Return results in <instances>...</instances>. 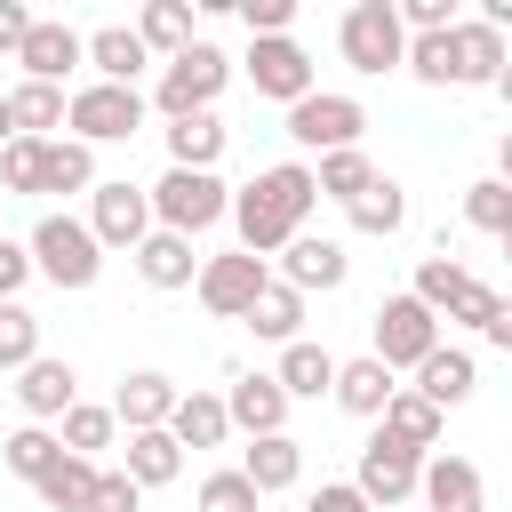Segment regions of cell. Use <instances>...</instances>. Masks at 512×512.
I'll use <instances>...</instances> for the list:
<instances>
[{
	"label": "cell",
	"mask_w": 512,
	"mask_h": 512,
	"mask_svg": "<svg viewBox=\"0 0 512 512\" xmlns=\"http://www.w3.org/2000/svg\"><path fill=\"white\" fill-rule=\"evenodd\" d=\"M176 448H224L232 440V424H224V400L216 392H176V408H168V424H160Z\"/></svg>",
	"instance_id": "cell-25"
},
{
	"label": "cell",
	"mask_w": 512,
	"mask_h": 512,
	"mask_svg": "<svg viewBox=\"0 0 512 512\" xmlns=\"http://www.w3.org/2000/svg\"><path fill=\"white\" fill-rule=\"evenodd\" d=\"M376 432H384V440H400V448H416V456H424V448H440V408H432V400H416V392H408V384H400V392H392V400H384V416H376Z\"/></svg>",
	"instance_id": "cell-28"
},
{
	"label": "cell",
	"mask_w": 512,
	"mask_h": 512,
	"mask_svg": "<svg viewBox=\"0 0 512 512\" xmlns=\"http://www.w3.org/2000/svg\"><path fill=\"white\" fill-rule=\"evenodd\" d=\"M128 32L144 40V56H184L192 48V8L184 0H144V16Z\"/></svg>",
	"instance_id": "cell-29"
},
{
	"label": "cell",
	"mask_w": 512,
	"mask_h": 512,
	"mask_svg": "<svg viewBox=\"0 0 512 512\" xmlns=\"http://www.w3.org/2000/svg\"><path fill=\"white\" fill-rule=\"evenodd\" d=\"M144 200H152V232H176V240H200L232 208V192L216 184V168H168Z\"/></svg>",
	"instance_id": "cell-3"
},
{
	"label": "cell",
	"mask_w": 512,
	"mask_h": 512,
	"mask_svg": "<svg viewBox=\"0 0 512 512\" xmlns=\"http://www.w3.org/2000/svg\"><path fill=\"white\" fill-rule=\"evenodd\" d=\"M240 24H248L256 40H288V24H296V0H240Z\"/></svg>",
	"instance_id": "cell-45"
},
{
	"label": "cell",
	"mask_w": 512,
	"mask_h": 512,
	"mask_svg": "<svg viewBox=\"0 0 512 512\" xmlns=\"http://www.w3.org/2000/svg\"><path fill=\"white\" fill-rule=\"evenodd\" d=\"M0 456H8V472H16V480H40L64 448H56V432H48V424H24V432H8V440H0Z\"/></svg>",
	"instance_id": "cell-41"
},
{
	"label": "cell",
	"mask_w": 512,
	"mask_h": 512,
	"mask_svg": "<svg viewBox=\"0 0 512 512\" xmlns=\"http://www.w3.org/2000/svg\"><path fill=\"white\" fill-rule=\"evenodd\" d=\"M224 424H240L248 440H264V432L288 424V392H280L272 376H232V392H224Z\"/></svg>",
	"instance_id": "cell-19"
},
{
	"label": "cell",
	"mask_w": 512,
	"mask_h": 512,
	"mask_svg": "<svg viewBox=\"0 0 512 512\" xmlns=\"http://www.w3.org/2000/svg\"><path fill=\"white\" fill-rule=\"evenodd\" d=\"M128 256H136V272H144L152 288H192V272H200L192 240H176V232H144Z\"/></svg>",
	"instance_id": "cell-26"
},
{
	"label": "cell",
	"mask_w": 512,
	"mask_h": 512,
	"mask_svg": "<svg viewBox=\"0 0 512 512\" xmlns=\"http://www.w3.org/2000/svg\"><path fill=\"white\" fill-rule=\"evenodd\" d=\"M416 472H424V456L376 432V440L360 448V472H352V488H360V504L376 512V504H400V496H416Z\"/></svg>",
	"instance_id": "cell-12"
},
{
	"label": "cell",
	"mask_w": 512,
	"mask_h": 512,
	"mask_svg": "<svg viewBox=\"0 0 512 512\" xmlns=\"http://www.w3.org/2000/svg\"><path fill=\"white\" fill-rule=\"evenodd\" d=\"M344 216H352V232H376V240H384V232H400V224H408V192H400L392 176H376Z\"/></svg>",
	"instance_id": "cell-37"
},
{
	"label": "cell",
	"mask_w": 512,
	"mask_h": 512,
	"mask_svg": "<svg viewBox=\"0 0 512 512\" xmlns=\"http://www.w3.org/2000/svg\"><path fill=\"white\" fill-rule=\"evenodd\" d=\"M344 272H352V256H344V240H328V232H296L288 248H280V288H296V296H312V288H344Z\"/></svg>",
	"instance_id": "cell-13"
},
{
	"label": "cell",
	"mask_w": 512,
	"mask_h": 512,
	"mask_svg": "<svg viewBox=\"0 0 512 512\" xmlns=\"http://www.w3.org/2000/svg\"><path fill=\"white\" fill-rule=\"evenodd\" d=\"M464 224L488 232V240H504V232H512V184H504V176H480V184L464 192Z\"/></svg>",
	"instance_id": "cell-38"
},
{
	"label": "cell",
	"mask_w": 512,
	"mask_h": 512,
	"mask_svg": "<svg viewBox=\"0 0 512 512\" xmlns=\"http://www.w3.org/2000/svg\"><path fill=\"white\" fill-rule=\"evenodd\" d=\"M24 360H40V320L24 304H0V368H24Z\"/></svg>",
	"instance_id": "cell-43"
},
{
	"label": "cell",
	"mask_w": 512,
	"mask_h": 512,
	"mask_svg": "<svg viewBox=\"0 0 512 512\" xmlns=\"http://www.w3.org/2000/svg\"><path fill=\"white\" fill-rule=\"evenodd\" d=\"M16 64H24V80H40V88H64V72L80 64V32H72V24H56V16H32V32H24Z\"/></svg>",
	"instance_id": "cell-17"
},
{
	"label": "cell",
	"mask_w": 512,
	"mask_h": 512,
	"mask_svg": "<svg viewBox=\"0 0 512 512\" xmlns=\"http://www.w3.org/2000/svg\"><path fill=\"white\" fill-rule=\"evenodd\" d=\"M40 168H48V136L0 144V184H8V192H40Z\"/></svg>",
	"instance_id": "cell-42"
},
{
	"label": "cell",
	"mask_w": 512,
	"mask_h": 512,
	"mask_svg": "<svg viewBox=\"0 0 512 512\" xmlns=\"http://www.w3.org/2000/svg\"><path fill=\"white\" fill-rule=\"evenodd\" d=\"M136 488H168L176 472H184V448L168 440V432H128V464H120Z\"/></svg>",
	"instance_id": "cell-33"
},
{
	"label": "cell",
	"mask_w": 512,
	"mask_h": 512,
	"mask_svg": "<svg viewBox=\"0 0 512 512\" xmlns=\"http://www.w3.org/2000/svg\"><path fill=\"white\" fill-rule=\"evenodd\" d=\"M32 488H40L48 512H88V496H96V464H88V456H56Z\"/></svg>",
	"instance_id": "cell-34"
},
{
	"label": "cell",
	"mask_w": 512,
	"mask_h": 512,
	"mask_svg": "<svg viewBox=\"0 0 512 512\" xmlns=\"http://www.w3.org/2000/svg\"><path fill=\"white\" fill-rule=\"evenodd\" d=\"M8 112H16V136H48V128H64V88L24 80V88L8 96Z\"/></svg>",
	"instance_id": "cell-40"
},
{
	"label": "cell",
	"mask_w": 512,
	"mask_h": 512,
	"mask_svg": "<svg viewBox=\"0 0 512 512\" xmlns=\"http://www.w3.org/2000/svg\"><path fill=\"white\" fill-rule=\"evenodd\" d=\"M264 280H272V272H264L256 256H240V248H232V256H208V264L192 272V288H200V304H208L216 320H248V304L264 296Z\"/></svg>",
	"instance_id": "cell-10"
},
{
	"label": "cell",
	"mask_w": 512,
	"mask_h": 512,
	"mask_svg": "<svg viewBox=\"0 0 512 512\" xmlns=\"http://www.w3.org/2000/svg\"><path fill=\"white\" fill-rule=\"evenodd\" d=\"M312 200H320V192H312V168H304V160H280V168H264L248 192H232V208H224V216L240 224V256H256V264H264V256H280V248L304 232Z\"/></svg>",
	"instance_id": "cell-1"
},
{
	"label": "cell",
	"mask_w": 512,
	"mask_h": 512,
	"mask_svg": "<svg viewBox=\"0 0 512 512\" xmlns=\"http://www.w3.org/2000/svg\"><path fill=\"white\" fill-rule=\"evenodd\" d=\"M328 392H336L344 416H384V400H392L400 384H392V368H376V360H336V384H328Z\"/></svg>",
	"instance_id": "cell-27"
},
{
	"label": "cell",
	"mask_w": 512,
	"mask_h": 512,
	"mask_svg": "<svg viewBox=\"0 0 512 512\" xmlns=\"http://www.w3.org/2000/svg\"><path fill=\"white\" fill-rule=\"evenodd\" d=\"M248 80H256V96L296 104V96H312V56L296 40H256L248 48Z\"/></svg>",
	"instance_id": "cell-14"
},
{
	"label": "cell",
	"mask_w": 512,
	"mask_h": 512,
	"mask_svg": "<svg viewBox=\"0 0 512 512\" xmlns=\"http://www.w3.org/2000/svg\"><path fill=\"white\" fill-rule=\"evenodd\" d=\"M224 80H232V64H224V48H208V40H192L184 56H168V64H160V88H152V104H160L168 120H192V112H208V104L224 96Z\"/></svg>",
	"instance_id": "cell-5"
},
{
	"label": "cell",
	"mask_w": 512,
	"mask_h": 512,
	"mask_svg": "<svg viewBox=\"0 0 512 512\" xmlns=\"http://www.w3.org/2000/svg\"><path fill=\"white\" fill-rule=\"evenodd\" d=\"M200 512H264V496H256L240 472H208V480H200Z\"/></svg>",
	"instance_id": "cell-44"
},
{
	"label": "cell",
	"mask_w": 512,
	"mask_h": 512,
	"mask_svg": "<svg viewBox=\"0 0 512 512\" xmlns=\"http://www.w3.org/2000/svg\"><path fill=\"white\" fill-rule=\"evenodd\" d=\"M392 16H400V32H448V24H456L448 0H400Z\"/></svg>",
	"instance_id": "cell-47"
},
{
	"label": "cell",
	"mask_w": 512,
	"mask_h": 512,
	"mask_svg": "<svg viewBox=\"0 0 512 512\" xmlns=\"http://www.w3.org/2000/svg\"><path fill=\"white\" fill-rule=\"evenodd\" d=\"M472 384H480V368H472V352H456V344H432L424 360H416V400H432L440 416L456 408V400H472Z\"/></svg>",
	"instance_id": "cell-18"
},
{
	"label": "cell",
	"mask_w": 512,
	"mask_h": 512,
	"mask_svg": "<svg viewBox=\"0 0 512 512\" xmlns=\"http://www.w3.org/2000/svg\"><path fill=\"white\" fill-rule=\"evenodd\" d=\"M416 496H424L432 512H488V488H480V464H472V456H424Z\"/></svg>",
	"instance_id": "cell-16"
},
{
	"label": "cell",
	"mask_w": 512,
	"mask_h": 512,
	"mask_svg": "<svg viewBox=\"0 0 512 512\" xmlns=\"http://www.w3.org/2000/svg\"><path fill=\"white\" fill-rule=\"evenodd\" d=\"M272 384H280L288 400H320V392L336 384V352H328V344H312V336H296V344H280Z\"/></svg>",
	"instance_id": "cell-23"
},
{
	"label": "cell",
	"mask_w": 512,
	"mask_h": 512,
	"mask_svg": "<svg viewBox=\"0 0 512 512\" xmlns=\"http://www.w3.org/2000/svg\"><path fill=\"white\" fill-rule=\"evenodd\" d=\"M40 192H96V152H88V144H72V136H48Z\"/></svg>",
	"instance_id": "cell-36"
},
{
	"label": "cell",
	"mask_w": 512,
	"mask_h": 512,
	"mask_svg": "<svg viewBox=\"0 0 512 512\" xmlns=\"http://www.w3.org/2000/svg\"><path fill=\"white\" fill-rule=\"evenodd\" d=\"M336 48H344L352 72H392V64L408 56V32H400L392 0H352L344 24H336Z\"/></svg>",
	"instance_id": "cell-7"
},
{
	"label": "cell",
	"mask_w": 512,
	"mask_h": 512,
	"mask_svg": "<svg viewBox=\"0 0 512 512\" xmlns=\"http://www.w3.org/2000/svg\"><path fill=\"white\" fill-rule=\"evenodd\" d=\"M304 512H368V504H360V488H352V480H328V488H320Z\"/></svg>",
	"instance_id": "cell-50"
},
{
	"label": "cell",
	"mask_w": 512,
	"mask_h": 512,
	"mask_svg": "<svg viewBox=\"0 0 512 512\" xmlns=\"http://www.w3.org/2000/svg\"><path fill=\"white\" fill-rule=\"evenodd\" d=\"M232 472H240L256 496H280V488H296V480H304V448H296L288 432H264V440H248V456H240Z\"/></svg>",
	"instance_id": "cell-20"
},
{
	"label": "cell",
	"mask_w": 512,
	"mask_h": 512,
	"mask_svg": "<svg viewBox=\"0 0 512 512\" xmlns=\"http://www.w3.org/2000/svg\"><path fill=\"white\" fill-rule=\"evenodd\" d=\"M408 296H416V304H424L432 320H472V328H480L488 344H504V352H512V304H504V296H496L488 280H472L464 264H448V256H424V264H416V288H408Z\"/></svg>",
	"instance_id": "cell-2"
},
{
	"label": "cell",
	"mask_w": 512,
	"mask_h": 512,
	"mask_svg": "<svg viewBox=\"0 0 512 512\" xmlns=\"http://www.w3.org/2000/svg\"><path fill=\"white\" fill-rule=\"evenodd\" d=\"M112 408H96V400H72L64 416H56V448L64 456H96V448H112Z\"/></svg>",
	"instance_id": "cell-35"
},
{
	"label": "cell",
	"mask_w": 512,
	"mask_h": 512,
	"mask_svg": "<svg viewBox=\"0 0 512 512\" xmlns=\"http://www.w3.org/2000/svg\"><path fill=\"white\" fill-rule=\"evenodd\" d=\"M32 280V256L16 248V240H0V304H16V288Z\"/></svg>",
	"instance_id": "cell-48"
},
{
	"label": "cell",
	"mask_w": 512,
	"mask_h": 512,
	"mask_svg": "<svg viewBox=\"0 0 512 512\" xmlns=\"http://www.w3.org/2000/svg\"><path fill=\"white\" fill-rule=\"evenodd\" d=\"M216 152H224V120L216 112L168 120V168H216Z\"/></svg>",
	"instance_id": "cell-30"
},
{
	"label": "cell",
	"mask_w": 512,
	"mask_h": 512,
	"mask_svg": "<svg viewBox=\"0 0 512 512\" xmlns=\"http://www.w3.org/2000/svg\"><path fill=\"white\" fill-rule=\"evenodd\" d=\"M0 144H16V112H8V96H0Z\"/></svg>",
	"instance_id": "cell-51"
},
{
	"label": "cell",
	"mask_w": 512,
	"mask_h": 512,
	"mask_svg": "<svg viewBox=\"0 0 512 512\" xmlns=\"http://www.w3.org/2000/svg\"><path fill=\"white\" fill-rule=\"evenodd\" d=\"M24 32H32V8H24V0H0V56H16Z\"/></svg>",
	"instance_id": "cell-49"
},
{
	"label": "cell",
	"mask_w": 512,
	"mask_h": 512,
	"mask_svg": "<svg viewBox=\"0 0 512 512\" xmlns=\"http://www.w3.org/2000/svg\"><path fill=\"white\" fill-rule=\"evenodd\" d=\"M168 408H176V384H168L160 368H136V376L120 384V400H112V424H128V432H160Z\"/></svg>",
	"instance_id": "cell-24"
},
{
	"label": "cell",
	"mask_w": 512,
	"mask_h": 512,
	"mask_svg": "<svg viewBox=\"0 0 512 512\" xmlns=\"http://www.w3.org/2000/svg\"><path fill=\"white\" fill-rule=\"evenodd\" d=\"M360 128H368L360 96L312 88V96H296V104H288V136H296L304 152H352V144H360Z\"/></svg>",
	"instance_id": "cell-8"
},
{
	"label": "cell",
	"mask_w": 512,
	"mask_h": 512,
	"mask_svg": "<svg viewBox=\"0 0 512 512\" xmlns=\"http://www.w3.org/2000/svg\"><path fill=\"white\" fill-rule=\"evenodd\" d=\"M248 328H256L264 344H296V336H304V296L280 288V280H264V296L248 304Z\"/></svg>",
	"instance_id": "cell-32"
},
{
	"label": "cell",
	"mask_w": 512,
	"mask_h": 512,
	"mask_svg": "<svg viewBox=\"0 0 512 512\" xmlns=\"http://www.w3.org/2000/svg\"><path fill=\"white\" fill-rule=\"evenodd\" d=\"M80 64H96V80H112V88H136V72H144L152 56H144V40H136L128 24H104V32L80 40Z\"/></svg>",
	"instance_id": "cell-22"
},
{
	"label": "cell",
	"mask_w": 512,
	"mask_h": 512,
	"mask_svg": "<svg viewBox=\"0 0 512 512\" xmlns=\"http://www.w3.org/2000/svg\"><path fill=\"white\" fill-rule=\"evenodd\" d=\"M448 40H456V88H504V32L472 16V24H448Z\"/></svg>",
	"instance_id": "cell-21"
},
{
	"label": "cell",
	"mask_w": 512,
	"mask_h": 512,
	"mask_svg": "<svg viewBox=\"0 0 512 512\" xmlns=\"http://www.w3.org/2000/svg\"><path fill=\"white\" fill-rule=\"evenodd\" d=\"M72 400H80L72 360H48V352H40V360H24V368H16V408H24L32 424H56Z\"/></svg>",
	"instance_id": "cell-15"
},
{
	"label": "cell",
	"mask_w": 512,
	"mask_h": 512,
	"mask_svg": "<svg viewBox=\"0 0 512 512\" xmlns=\"http://www.w3.org/2000/svg\"><path fill=\"white\" fill-rule=\"evenodd\" d=\"M24 256H32V272H40V280H56V288H96V272H104V248H96V240H88V224H80V216H64V208L32 224Z\"/></svg>",
	"instance_id": "cell-4"
},
{
	"label": "cell",
	"mask_w": 512,
	"mask_h": 512,
	"mask_svg": "<svg viewBox=\"0 0 512 512\" xmlns=\"http://www.w3.org/2000/svg\"><path fill=\"white\" fill-rule=\"evenodd\" d=\"M144 232H152L144 184H96V192H88V240H96V248H136Z\"/></svg>",
	"instance_id": "cell-11"
},
{
	"label": "cell",
	"mask_w": 512,
	"mask_h": 512,
	"mask_svg": "<svg viewBox=\"0 0 512 512\" xmlns=\"http://www.w3.org/2000/svg\"><path fill=\"white\" fill-rule=\"evenodd\" d=\"M144 504V488L128 480V472H96V496H88V512H136Z\"/></svg>",
	"instance_id": "cell-46"
},
{
	"label": "cell",
	"mask_w": 512,
	"mask_h": 512,
	"mask_svg": "<svg viewBox=\"0 0 512 512\" xmlns=\"http://www.w3.org/2000/svg\"><path fill=\"white\" fill-rule=\"evenodd\" d=\"M368 184H376V160H368L360 144H352V152H320V168H312V192H320V200H344V208H352Z\"/></svg>",
	"instance_id": "cell-31"
},
{
	"label": "cell",
	"mask_w": 512,
	"mask_h": 512,
	"mask_svg": "<svg viewBox=\"0 0 512 512\" xmlns=\"http://www.w3.org/2000/svg\"><path fill=\"white\" fill-rule=\"evenodd\" d=\"M432 344H440V320H432L416 296H384V304H376V352H368L376 368H416Z\"/></svg>",
	"instance_id": "cell-9"
},
{
	"label": "cell",
	"mask_w": 512,
	"mask_h": 512,
	"mask_svg": "<svg viewBox=\"0 0 512 512\" xmlns=\"http://www.w3.org/2000/svg\"><path fill=\"white\" fill-rule=\"evenodd\" d=\"M64 120L80 128L72 144H88V152H96V144H128V136L144 128V96H136V88H112V80H88V88L64 96Z\"/></svg>",
	"instance_id": "cell-6"
},
{
	"label": "cell",
	"mask_w": 512,
	"mask_h": 512,
	"mask_svg": "<svg viewBox=\"0 0 512 512\" xmlns=\"http://www.w3.org/2000/svg\"><path fill=\"white\" fill-rule=\"evenodd\" d=\"M400 64H408L424 88H456V40H448V32H416Z\"/></svg>",
	"instance_id": "cell-39"
}]
</instances>
